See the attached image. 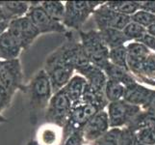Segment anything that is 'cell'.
I'll use <instances>...</instances> for the list:
<instances>
[{
	"instance_id": "obj_1",
	"label": "cell",
	"mask_w": 155,
	"mask_h": 145,
	"mask_svg": "<svg viewBox=\"0 0 155 145\" xmlns=\"http://www.w3.org/2000/svg\"><path fill=\"white\" fill-rule=\"evenodd\" d=\"M44 70L49 78L53 94L65 87L75 74V70L64 55L60 47L46 58Z\"/></svg>"
},
{
	"instance_id": "obj_2",
	"label": "cell",
	"mask_w": 155,
	"mask_h": 145,
	"mask_svg": "<svg viewBox=\"0 0 155 145\" xmlns=\"http://www.w3.org/2000/svg\"><path fill=\"white\" fill-rule=\"evenodd\" d=\"M79 39L92 64L103 69L110 62V50L98 30L79 31Z\"/></svg>"
},
{
	"instance_id": "obj_3",
	"label": "cell",
	"mask_w": 155,
	"mask_h": 145,
	"mask_svg": "<svg viewBox=\"0 0 155 145\" xmlns=\"http://www.w3.org/2000/svg\"><path fill=\"white\" fill-rule=\"evenodd\" d=\"M30 97V105L34 111L46 109L53 96V89L49 78L44 69L37 73L27 87Z\"/></svg>"
},
{
	"instance_id": "obj_4",
	"label": "cell",
	"mask_w": 155,
	"mask_h": 145,
	"mask_svg": "<svg viewBox=\"0 0 155 145\" xmlns=\"http://www.w3.org/2000/svg\"><path fill=\"white\" fill-rule=\"evenodd\" d=\"M63 23L67 29L80 30L91 15L104 2L101 1H68Z\"/></svg>"
},
{
	"instance_id": "obj_5",
	"label": "cell",
	"mask_w": 155,
	"mask_h": 145,
	"mask_svg": "<svg viewBox=\"0 0 155 145\" xmlns=\"http://www.w3.org/2000/svg\"><path fill=\"white\" fill-rule=\"evenodd\" d=\"M72 106V102L63 89L54 93L45 109L46 123L64 128L71 115Z\"/></svg>"
},
{
	"instance_id": "obj_6",
	"label": "cell",
	"mask_w": 155,
	"mask_h": 145,
	"mask_svg": "<svg viewBox=\"0 0 155 145\" xmlns=\"http://www.w3.org/2000/svg\"><path fill=\"white\" fill-rule=\"evenodd\" d=\"M111 129L125 128L142 111V107L120 100L109 103L106 107Z\"/></svg>"
},
{
	"instance_id": "obj_7",
	"label": "cell",
	"mask_w": 155,
	"mask_h": 145,
	"mask_svg": "<svg viewBox=\"0 0 155 145\" xmlns=\"http://www.w3.org/2000/svg\"><path fill=\"white\" fill-rule=\"evenodd\" d=\"M100 110L103 109L100 106L95 105H87V104L73 105L71 115L68 117V120L65 127L63 128L64 141L72 133L77 131H82L84 127L87 125V123L95 114L98 113Z\"/></svg>"
},
{
	"instance_id": "obj_8",
	"label": "cell",
	"mask_w": 155,
	"mask_h": 145,
	"mask_svg": "<svg viewBox=\"0 0 155 145\" xmlns=\"http://www.w3.org/2000/svg\"><path fill=\"white\" fill-rule=\"evenodd\" d=\"M93 17L98 31L108 28L124 30L125 26L131 21V17L120 14L110 9L105 2L94 11Z\"/></svg>"
},
{
	"instance_id": "obj_9",
	"label": "cell",
	"mask_w": 155,
	"mask_h": 145,
	"mask_svg": "<svg viewBox=\"0 0 155 145\" xmlns=\"http://www.w3.org/2000/svg\"><path fill=\"white\" fill-rule=\"evenodd\" d=\"M31 6L26 14L27 17L32 22L34 23L41 34L45 33H67V27L64 23L59 22L50 18L46 12L41 8V3L30 2Z\"/></svg>"
},
{
	"instance_id": "obj_10",
	"label": "cell",
	"mask_w": 155,
	"mask_h": 145,
	"mask_svg": "<svg viewBox=\"0 0 155 145\" xmlns=\"http://www.w3.org/2000/svg\"><path fill=\"white\" fill-rule=\"evenodd\" d=\"M0 83L14 96L23 86V73L19 59L1 61L0 67Z\"/></svg>"
},
{
	"instance_id": "obj_11",
	"label": "cell",
	"mask_w": 155,
	"mask_h": 145,
	"mask_svg": "<svg viewBox=\"0 0 155 145\" xmlns=\"http://www.w3.org/2000/svg\"><path fill=\"white\" fill-rule=\"evenodd\" d=\"M8 30L18 40L23 50L29 48L33 42L41 35L38 28L26 16L11 20Z\"/></svg>"
},
{
	"instance_id": "obj_12",
	"label": "cell",
	"mask_w": 155,
	"mask_h": 145,
	"mask_svg": "<svg viewBox=\"0 0 155 145\" xmlns=\"http://www.w3.org/2000/svg\"><path fill=\"white\" fill-rule=\"evenodd\" d=\"M127 48V64L129 72L136 78L142 72L148 55L151 51L147 47L139 42H130L126 45Z\"/></svg>"
},
{
	"instance_id": "obj_13",
	"label": "cell",
	"mask_w": 155,
	"mask_h": 145,
	"mask_svg": "<svg viewBox=\"0 0 155 145\" xmlns=\"http://www.w3.org/2000/svg\"><path fill=\"white\" fill-rule=\"evenodd\" d=\"M109 117L106 109L100 110L91 119L82 130L83 136L86 142L92 143L104 136L110 130Z\"/></svg>"
},
{
	"instance_id": "obj_14",
	"label": "cell",
	"mask_w": 155,
	"mask_h": 145,
	"mask_svg": "<svg viewBox=\"0 0 155 145\" xmlns=\"http://www.w3.org/2000/svg\"><path fill=\"white\" fill-rule=\"evenodd\" d=\"M76 74L82 76L87 81V88L93 93L100 96H105V86L108 78L102 69L98 68L94 64L80 70Z\"/></svg>"
},
{
	"instance_id": "obj_15",
	"label": "cell",
	"mask_w": 155,
	"mask_h": 145,
	"mask_svg": "<svg viewBox=\"0 0 155 145\" xmlns=\"http://www.w3.org/2000/svg\"><path fill=\"white\" fill-rule=\"evenodd\" d=\"M153 90L154 89L148 88L143 84L135 81L125 86V92L122 100L126 101L127 103L131 105L140 106L143 109V107L147 104V102L150 99Z\"/></svg>"
},
{
	"instance_id": "obj_16",
	"label": "cell",
	"mask_w": 155,
	"mask_h": 145,
	"mask_svg": "<svg viewBox=\"0 0 155 145\" xmlns=\"http://www.w3.org/2000/svg\"><path fill=\"white\" fill-rule=\"evenodd\" d=\"M22 50L18 40L9 30L0 36V61L18 59Z\"/></svg>"
},
{
	"instance_id": "obj_17",
	"label": "cell",
	"mask_w": 155,
	"mask_h": 145,
	"mask_svg": "<svg viewBox=\"0 0 155 145\" xmlns=\"http://www.w3.org/2000/svg\"><path fill=\"white\" fill-rule=\"evenodd\" d=\"M37 142L39 145H63V128L46 123L39 129L37 133Z\"/></svg>"
},
{
	"instance_id": "obj_18",
	"label": "cell",
	"mask_w": 155,
	"mask_h": 145,
	"mask_svg": "<svg viewBox=\"0 0 155 145\" xmlns=\"http://www.w3.org/2000/svg\"><path fill=\"white\" fill-rule=\"evenodd\" d=\"M87 87V81L82 76L78 74H75L71 78V79L68 82V84L63 90L68 95V97L72 102V104H77L81 100L82 96L86 90Z\"/></svg>"
},
{
	"instance_id": "obj_19",
	"label": "cell",
	"mask_w": 155,
	"mask_h": 145,
	"mask_svg": "<svg viewBox=\"0 0 155 145\" xmlns=\"http://www.w3.org/2000/svg\"><path fill=\"white\" fill-rule=\"evenodd\" d=\"M0 6L6 14L8 19H13L25 17L28 13L31 4L26 1H0Z\"/></svg>"
},
{
	"instance_id": "obj_20",
	"label": "cell",
	"mask_w": 155,
	"mask_h": 145,
	"mask_svg": "<svg viewBox=\"0 0 155 145\" xmlns=\"http://www.w3.org/2000/svg\"><path fill=\"white\" fill-rule=\"evenodd\" d=\"M102 70L107 76V78H108V79H113V80H117V81H120L124 86H127V85L137 81L135 78L129 72L115 66L111 62L107 64Z\"/></svg>"
},
{
	"instance_id": "obj_21",
	"label": "cell",
	"mask_w": 155,
	"mask_h": 145,
	"mask_svg": "<svg viewBox=\"0 0 155 145\" xmlns=\"http://www.w3.org/2000/svg\"><path fill=\"white\" fill-rule=\"evenodd\" d=\"M101 37L104 40L105 44L109 47V50L114 47H117L120 46H126L125 44L130 43V41L127 39V37L124 35L122 30H117V29H104L99 31Z\"/></svg>"
},
{
	"instance_id": "obj_22",
	"label": "cell",
	"mask_w": 155,
	"mask_h": 145,
	"mask_svg": "<svg viewBox=\"0 0 155 145\" xmlns=\"http://www.w3.org/2000/svg\"><path fill=\"white\" fill-rule=\"evenodd\" d=\"M136 80L140 83L155 86V53L151 52L148 55L142 72L136 78Z\"/></svg>"
},
{
	"instance_id": "obj_23",
	"label": "cell",
	"mask_w": 155,
	"mask_h": 145,
	"mask_svg": "<svg viewBox=\"0 0 155 145\" xmlns=\"http://www.w3.org/2000/svg\"><path fill=\"white\" fill-rule=\"evenodd\" d=\"M149 127H155V113L142 109L140 113L136 115L125 128H128L133 132H137Z\"/></svg>"
},
{
	"instance_id": "obj_24",
	"label": "cell",
	"mask_w": 155,
	"mask_h": 145,
	"mask_svg": "<svg viewBox=\"0 0 155 145\" xmlns=\"http://www.w3.org/2000/svg\"><path fill=\"white\" fill-rule=\"evenodd\" d=\"M105 4L110 9L128 17H132L141 10V1H108Z\"/></svg>"
},
{
	"instance_id": "obj_25",
	"label": "cell",
	"mask_w": 155,
	"mask_h": 145,
	"mask_svg": "<svg viewBox=\"0 0 155 145\" xmlns=\"http://www.w3.org/2000/svg\"><path fill=\"white\" fill-rule=\"evenodd\" d=\"M41 6L46 14L54 20L63 23L66 13V4L61 1H44L41 2Z\"/></svg>"
},
{
	"instance_id": "obj_26",
	"label": "cell",
	"mask_w": 155,
	"mask_h": 145,
	"mask_svg": "<svg viewBox=\"0 0 155 145\" xmlns=\"http://www.w3.org/2000/svg\"><path fill=\"white\" fill-rule=\"evenodd\" d=\"M125 86L121 82L113 79L107 80L105 86V97L108 103H113L124 99Z\"/></svg>"
},
{
	"instance_id": "obj_27",
	"label": "cell",
	"mask_w": 155,
	"mask_h": 145,
	"mask_svg": "<svg viewBox=\"0 0 155 145\" xmlns=\"http://www.w3.org/2000/svg\"><path fill=\"white\" fill-rule=\"evenodd\" d=\"M109 60L115 66L129 72V68H128V64H127L126 46H120L117 47L111 48L109 52Z\"/></svg>"
},
{
	"instance_id": "obj_28",
	"label": "cell",
	"mask_w": 155,
	"mask_h": 145,
	"mask_svg": "<svg viewBox=\"0 0 155 145\" xmlns=\"http://www.w3.org/2000/svg\"><path fill=\"white\" fill-rule=\"evenodd\" d=\"M122 31H124V35L130 42H139L147 33V28L143 27L140 24H138L132 20L125 26V28Z\"/></svg>"
},
{
	"instance_id": "obj_29",
	"label": "cell",
	"mask_w": 155,
	"mask_h": 145,
	"mask_svg": "<svg viewBox=\"0 0 155 145\" xmlns=\"http://www.w3.org/2000/svg\"><path fill=\"white\" fill-rule=\"evenodd\" d=\"M131 20L140 24L143 27L148 28L149 26L155 24V15L141 9L132 16Z\"/></svg>"
},
{
	"instance_id": "obj_30",
	"label": "cell",
	"mask_w": 155,
	"mask_h": 145,
	"mask_svg": "<svg viewBox=\"0 0 155 145\" xmlns=\"http://www.w3.org/2000/svg\"><path fill=\"white\" fill-rule=\"evenodd\" d=\"M121 129H110L104 136L92 142L94 145H119Z\"/></svg>"
},
{
	"instance_id": "obj_31",
	"label": "cell",
	"mask_w": 155,
	"mask_h": 145,
	"mask_svg": "<svg viewBox=\"0 0 155 145\" xmlns=\"http://www.w3.org/2000/svg\"><path fill=\"white\" fill-rule=\"evenodd\" d=\"M119 145H143L139 140L135 132L129 130L128 128H122L120 138H119Z\"/></svg>"
},
{
	"instance_id": "obj_32",
	"label": "cell",
	"mask_w": 155,
	"mask_h": 145,
	"mask_svg": "<svg viewBox=\"0 0 155 145\" xmlns=\"http://www.w3.org/2000/svg\"><path fill=\"white\" fill-rule=\"evenodd\" d=\"M137 137L143 145H155V127L142 129L135 132Z\"/></svg>"
},
{
	"instance_id": "obj_33",
	"label": "cell",
	"mask_w": 155,
	"mask_h": 145,
	"mask_svg": "<svg viewBox=\"0 0 155 145\" xmlns=\"http://www.w3.org/2000/svg\"><path fill=\"white\" fill-rule=\"evenodd\" d=\"M12 98L13 96L0 83V115H1V112H3L10 105Z\"/></svg>"
},
{
	"instance_id": "obj_34",
	"label": "cell",
	"mask_w": 155,
	"mask_h": 145,
	"mask_svg": "<svg viewBox=\"0 0 155 145\" xmlns=\"http://www.w3.org/2000/svg\"><path fill=\"white\" fill-rule=\"evenodd\" d=\"M86 143L82 131H77L69 135L64 141L63 145H83Z\"/></svg>"
},
{
	"instance_id": "obj_35",
	"label": "cell",
	"mask_w": 155,
	"mask_h": 145,
	"mask_svg": "<svg viewBox=\"0 0 155 145\" xmlns=\"http://www.w3.org/2000/svg\"><path fill=\"white\" fill-rule=\"evenodd\" d=\"M139 43H141V44H143L145 47H147L151 52L155 53V37L147 33L140 41H139Z\"/></svg>"
},
{
	"instance_id": "obj_36",
	"label": "cell",
	"mask_w": 155,
	"mask_h": 145,
	"mask_svg": "<svg viewBox=\"0 0 155 145\" xmlns=\"http://www.w3.org/2000/svg\"><path fill=\"white\" fill-rule=\"evenodd\" d=\"M143 109L155 113V89L153 90V93L150 97V99L147 102V104L143 107Z\"/></svg>"
},
{
	"instance_id": "obj_37",
	"label": "cell",
	"mask_w": 155,
	"mask_h": 145,
	"mask_svg": "<svg viewBox=\"0 0 155 145\" xmlns=\"http://www.w3.org/2000/svg\"><path fill=\"white\" fill-rule=\"evenodd\" d=\"M141 9L155 15V1H141Z\"/></svg>"
},
{
	"instance_id": "obj_38",
	"label": "cell",
	"mask_w": 155,
	"mask_h": 145,
	"mask_svg": "<svg viewBox=\"0 0 155 145\" xmlns=\"http://www.w3.org/2000/svg\"><path fill=\"white\" fill-rule=\"evenodd\" d=\"M9 24L10 21H2V22H0V36L9 29Z\"/></svg>"
},
{
	"instance_id": "obj_39",
	"label": "cell",
	"mask_w": 155,
	"mask_h": 145,
	"mask_svg": "<svg viewBox=\"0 0 155 145\" xmlns=\"http://www.w3.org/2000/svg\"><path fill=\"white\" fill-rule=\"evenodd\" d=\"M2 21H10L7 18L6 14H5V12L3 11L2 7L0 6V22H2Z\"/></svg>"
},
{
	"instance_id": "obj_40",
	"label": "cell",
	"mask_w": 155,
	"mask_h": 145,
	"mask_svg": "<svg viewBox=\"0 0 155 145\" xmlns=\"http://www.w3.org/2000/svg\"><path fill=\"white\" fill-rule=\"evenodd\" d=\"M147 33L149 35H151L153 37H155V24L151 25V26H149L148 28H147Z\"/></svg>"
},
{
	"instance_id": "obj_41",
	"label": "cell",
	"mask_w": 155,
	"mask_h": 145,
	"mask_svg": "<svg viewBox=\"0 0 155 145\" xmlns=\"http://www.w3.org/2000/svg\"><path fill=\"white\" fill-rule=\"evenodd\" d=\"M26 145H39L38 142H37V140H35V139H31L30 141H28L27 143H26Z\"/></svg>"
},
{
	"instance_id": "obj_42",
	"label": "cell",
	"mask_w": 155,
	"mask_h": 145,
	"mask_svg": "<svg viewBox=\"0 0 155 145\" xmlns=\"http://www.w3.org/2000/svg\"><path fill=\"white\" fill-rule=\"evenodd\" d=\"M83 145H94L93 143H90V142H86V143H84Z\"/></svg>"
},
{
	"instance_id": "obj_43",
	"label": "cell",
	"mask_w": 155,
	"mask_h": 145,
	"mask_svg": "<svg viewBox=\"0 0 155 145\" xmlns=\"http://www.w3.org/2000/svg\"><path fill=\"white\" fill-rule=\"evenodd\" d=\"M0 67H1V61H0Z\"/></svg>"
}]
</instances>
